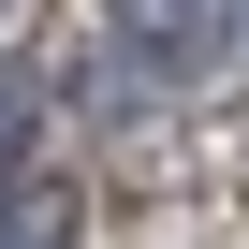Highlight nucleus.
<instances>
[{
	"instance_id": "obj_1",
	"label": "nucleus",
	"mask_w": 249,
	"mask_h": 249,
	"mask_svg": "<svg viewBox=\"0 0 249 249\" xmlns=\"http://www.w3.org/2000/svg\"><path fill=\"white\" fill-rule=\"evenodd\" d=\"M103 15L147 73H220L234 59V0H103Z\"/></svg>"
},
{
	"instance_id": "obj_3",
	"label": "nucleus",
	"mask_w": 249,
	"mask_h": 249,
	"mask_svg": "<svg viewBox=\"0 0 249 249\" xmlns=\"http://www.w3.org/2000/svg\"><path fill=\"white\" fill-rule=\"evenodd\" d=\"M30 117H44V88H30V59H0V176H30Z\"/></svg>"
},
{
	"instance_id": "obj_4",
	"label": "nucleus",
	"mask_w": 249,
	"mask_h": 249,
	"mask_svg": "<svg viewBox=\"0 0 249 249\" xmlns=\"http://www.w3.org/2000/svg\"><path fill=\"white\" fill-rule=\"evenodd\" d=\"M0 30H15V0H0Z\"/></svg>"
},
{
	"instance_id": "obj_2",
	"label": "nucleus",
	"mask_w": 249,
	"mask_h": 249,
	"mask_svg": "<svg viewBox=\"0 0 249 249\" xmlns=\"http://www.w3.org/2000/svg\"><path fill=\"white\" fill-rule=\"evenodd\" d=\"M0 249H73V191L59 176H30V191L0 176Z\"/></svg>"
}]
</instances>
